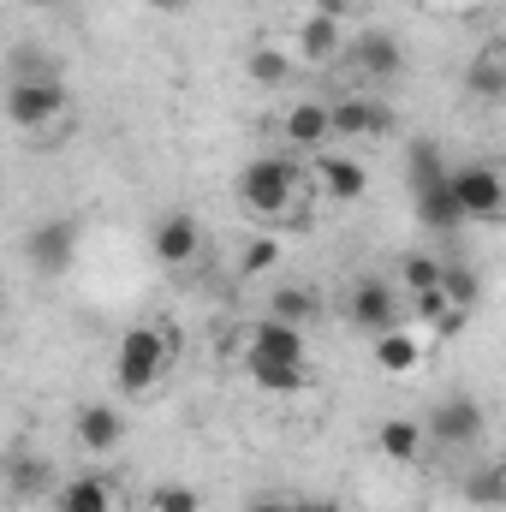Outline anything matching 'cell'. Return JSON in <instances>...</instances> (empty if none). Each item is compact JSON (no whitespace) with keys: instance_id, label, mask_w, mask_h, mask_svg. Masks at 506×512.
Here are the masks:
<instances>
[{"instance_id":"6da1fadb","label":"cell","mask_w":506,"mask_h":512,"mask_svg":"<svg viewBox=\"0 0 506 512\" xmlns=\"http://www.w3.org/2000/svg\"><path fill=\"white\" fill-rule=\"evenodd\" d=\"M239 203L256 221H298L310 203V173L292 155H256L239 167Z\"/></svg>"},{"instance_id":"7a4b0ae2","label":"cell","mask_w":506,"mask_h":512,"mask_svg":"<svg viewBox=\"0 0 506 512\" xmlns=\"http://www.w3.org/2000/svg\"><path fill=\"white\" fill-rule=\"evenodd\" d=\"M179 352H185V334L167 328V322H137V328H126V340L114 346V382H120V393H149V387L173 370Z\"/></svg>"},{"instance_id":"3957f363","label":"cell","mask_w":506,"mask_h":512,"mask_svg":"<svg viewBox=\"0 0 506 512\" xmlns=\"http://www.w3.org/2000/svg\"><path fill=\"white\" fill-rule=\"evenodd\" d=\"M405 185H411V209L429 233H459V209H453V191H447V161H441V143L417 137L411 143V161H405Z\"/></svg>"},{"instance_id":"277c9868","label":"cell","mask_w":506,"mask_h":512,"mask_svg":"<svg viewBox=\"0 0 506 512\" xmlns=\"http://www.w3.org/2000/svg\"><path fill=\"white\" fill-rule=\"evenodd\" d=\"M72 114V90L60 72H42V78H12L6 84V120L18 131H48Z\"/></svg>"},{"instance_id":"5b68a950","label":"cell","mask_w":506,"mask_h":512,"mask_svg":"<svg viewBox=\"0 0 506 512\" xmlns=\"http://www.w3.org/2000/svg\"><path fill=\"white\" fill-rule=\"evenodd\" d=\"M78 245H84V221L78 215H42L30 233H24V256L42 280H60L72 262H78Z\"/></svg>"},{"instance_id":"8992f818","label":"cell","mask_w":506,"mask_h":512,"mask_svg":"<svg viewBox=\"0 0 506 512\" xmlns=\"http://www.w3.org/2000/svg\"><path fill=\"white\" fill-rule=\"evenodd\" d=\"M447 191H453V209L459 221H501L506 215V185L489 161H465V167H447Z\"/></svg>"},{"instance_id":"52a82bcc","label":"cell","mask_w":506,"mask_h":512,"mask_svg":"<svg viewBox=\"0 0 506 512\" xmlns=\"http://www.w3.org/2000/svg\"><path fill=\"white\" fill-rule=\"evenodd\" d=\"M483 429H489L483 399H477V393H447V399L429 411L423 441H429V447H477V441H483Z\"/></svg>"},{"instance_id":"ba28073f","label":"cell","mask_w":506,"mask_h":512,"mask_svg":"<svg viewBox=\"0 0 506 512\" xmlns=\"http://www.w3.org/2000/svg\"><path fill=\"white\" fill-rule=\"evenodd\" d=\"M54 489H60V465L42 453V447H12L6 453V465H0V495L6 501H54Z\"/></svg>"},{"instance_id":"9c48e42d","label":"cell","mask_w":506,"mask_h":512,"mask_svg":"<svg viewBox=\"0 0 506 512\" xmlns=\"http://www.w3.org/2000/svg\"><path fill=\"white\" fill-rule=\"evenodd\" d=\"M340 60H352V72L364 78V84H393V78H405V42L393 36V30H364V36H352L346 48H340Z\"/></svg>"},{"instance_id":"30bf717a","label":"cell","mask_w":506,"mask_h":512,"mask_svg":"<svg viewBox=\"0 0 506 512\" xmlns=\"http://www.w3.org/2000/svg\"><path fill=\"white\" fill-rule=\"evenodd\" d=\"M149 256H155L161 268H191V262L203 256V227H197V215H191V209H161L155 227H149Z\"/></svg>"},{"instance_id":"8fae6325","label":"cell","mask_w":506,"mask_h":512,"mask_svg":"<svg viewBox=\"0 0 506 512\" xmlns=\"http://www.w3.org/2000/svg\"><path fill=\"white\" fill-rule=\"evenodd\" d=\"M310 191L328 197V203H358L370 191V167L358 155H340V149H316L310 155Z\"/></svg>"},{"instance_id":"7c38bea8","label":"cell","mask_w":506,"mask_h":512,"mask_svg":"<svg viewBox=\"0 0 506 512\" xmlns=\"http://www.w3.org/2000/svg\"><path fill=\"white\" fill-rule=\"evenodd\" d=\"M72 441H78L84 453H96V459L120 453V447H126V411L108 405V399L78 405V411H72Z\"/></svg>"},{"instance_id":"4fadbf2b","label":"cell","mask_w":506,"mask_h":512,"mask_svg":"<svg viewBox=\"0 0 506 512\" xmlns=\"http://www.w3.org/2000/svg\"><path fill=\"white\" fill-rule=\"evenodd\" d=\"M328 120H334V137H387L393 131V108L370 96V90H352L340 102H328Z\"/></svg>"},{"instance_id":"5bb4252c","label":"cell","mask_w":506,"mask_h":512,"mask_svg":"<svg viewBox=\"0 0 506 512\" xmlns=\"http://www.w3.org/2000/svg\"><path fill=\"white\" fill-rule=\"evenodd\" d=\"M346 316H352V328L358 334H387V328H399V292L387 286V280H358L352 286V298H346Z\"/></svg>"},{"instance_id":"9a60e30c","label":"cell","mask_w":506,"mask_h":512,"mask_svg":"<svg viewBox=\"0 0 506 512\" xmlns=\"http://www.w3.org/2000/svg\"><path fill=\"white\" fill-rule=\"evenodd\" d=\"M54 512H126V489L102 471H84L54 489Z\"/></svg>"},{"instance_id":"2e32d148","label":"cell","mask_w":506,"mask_h":512,"mask_svg":"<svg viewBox=\"0 0 506 512\" xmlns=\"http://www.w3.org/2000/svg\"><path fill=\"white\" fill-rule=\"evenodd\" d=\"M245 364H310L304 352V328H286V322H256L251 340H245Z\"/></svg>"},{"instance_id":"e0dca14e","label":"cell","mask_w":506,"mask_h":512,"mask_svg":"<svg viewBox=\"0 0 506 512\" xmlns=\"http://www.w3.org/2000/svg\"><path fill=\"white\" fill-rule=\"evenodd\" d=\"M340 48H346V30H340V18L316 6V12L298 24V60H304V66H334V60H340Z\"/></svg>"},{"instance_id":"ac0fdd59","label":"cell","mask_w":506,"mask_h":512,"mask_svg":"<svg viewBox=\"0 0 506 512\" xmlns=\"http://www.w3.org/2000/svg\"><path fill=\"white\" fill-rule=\"evenodd\" d=\"M286 143L298 149V155H316V149H328V137H334V120H328V102H292L286 108Z\"/></svg>"},{"instance_id":"d6986e66","label":"cell","mask_w":506,"mask_h":512,"mask_svg":"<svg viewBox=\"0 0 506 512\" xmlns=\"http://www.w3.org/2000/svg\"><path fill=\"white\" fill-rule=\"evenodd\" d=\"M423 423L417 417H381V429H376V453L387 459V465H417L423 459Z\"/></svg>"},{"instance_id":"ffe728a7","label":"cell","mask_w":506,"mask_h":512,"mask_svg":"<svg viewBox=\"0 0 506 512\" xmlns=\"http://www.w3.org/2000/svg\"><path fill=\"white\" fill-rule=\"evenodd\" d=\"M268 322L310 328V322H322V298H316L310 286H274V292H268Z\"/></svg>"},{"instance_id":"44dd1931","label":"cell","mask_w":506,"mask_h":512,"mask_svg":"<svg viewBox=\"0 0 506 512\" xmlns=\"http://www.w3.org/2000/svg\"><path fill=\"white\" fill-rule=\"evenodd\" d=\"M423 364V334H411V328H387L376 334V370L387 376H411Z\"/></svg>"},{"instance_id":"7402d4cb","label":"cell","mask_w":506,"mask_h":512,"mask_svg":"<svg viewBox=\"0 0 506 512\" xmlns=\"http://www.w3.org/2000/svg\"><path fill=\"white\" fill-rule=\"evenodd\" d=\"M441 298L471 316V310L483 304V274H477L471 262H441Z\"/></svg>"},{"instance_id":"603a6c76","label":"cell","mask_w":506,"mask_h":512,"mask_svg":"<svg viewBox=\"0 0 506 512\" xmlns=\"http://www.w3.org/2000/svg\"><path fill=\"white\" fill-rule=\"evenodd\" d=\"M292 72H298V60H292L286 48H274V42L251 48V60H245V78H251L256 90H280V84H286Z\"/></svg>"},{"instance_id":"cb8c5ba5","label":"cell","mask_w":506,"mask_h":512,"mask_svg":"<svg viewBox=\"0 0 506 512\" xmlns=\"http://www.w3.org/2000/svg\"><path fill=\"white\" fill-rule=\"evenodd\" d=\"M245 370H251V382L262 393H304V387L316 382L310 364H245Z\"/></svg>"},{"instance_id":"d4e9b609","label":"cell","mask_w":506,"mask_h":512,"mask_svg":"<svg viewBox=\"0 0 506 512\" xmlns=\"http://www.w3.org/2000/svg\"><path fill=\"white\" fill-rule=\"evenodd\" d=\"M506 54H501V42H495V48H483V54H477V66H471V90H477V96H489V102H501L506 96V66H501Z\"/></svg>"},{"instance_id":"484cf974","label":"cell","mask_w":506,"mask_h":512,"mask_svg":"<svg viewBox=\"0 0 506 512\" xmlns=\"http://www.w3.org/2000/svg\"><path fill=\"white\" fill-rule=\"evenodd\" d=\"M471 507H483V512H495L501 507V495H506V477H501V465H483V471H471L465 477V489H459Z\"/></svg>"},{"instance_id":"4316f807","label":"cell","mask_w":506,"mask_h":512,"mask_svg":"<svg viewBox=\"0 0 506 512\" xmlns=\"http://www.w3.org/2000/svg\"><path fill=\"white\" fill-rule=\"evenodd\" d=\"M399 280H405V292H411V298H417V292H435V286H441V256H405V262H399Z\"/></svg>"},{"instance_id":"83f0119b","label":"cell","mask_w":506,"mask_h":512,"mask_svg":"<svg viewBox=\"0 0 506 512\" xmlns=\"http://www.w3.org/2000/svg\"><path fill=\"white\" fill-rule=\"evenodd\" d=\"M149 512H203V495L191 483H155L149 489Z\"/></svg>"},{"instance_id":"f1b7e54d","label":"cell","mask_w":506,"mask_h":512,"mask_svg":"<svg viewBox=\"0 0 506 512\" xmlns=\"http://www.w3.org/2000/svg\"><path fill=\"white\" fill-rule=\"evenodd\" d=\"M280 262V245L274 239H251L245 245V274H262V268H274Z\"/></svg>"},{"instance_id":"f546056e","label":"cell","mask_w":506,"mask_h":512,"mask_svg":"<svg viewBox=\"0 0 506 512\" xmlns=\"http://www.w3.org/2000/svg\"><path fill=\"white\" fill-rule=\"evenodd\" d=\"M245 512H298V501H286V495H256Z\"/></svg>"},{"instance_id":"4dcf8cb0","label":"cell","mask_w":506,"mask_h":512,"mask_svg":"<svg viewBox=\"0 0 506 512\" xmlns=\"http://www.w3.org/2000/svg\"><path fill=\"white\" fill-rule=\"evenodd\" d=\"M143 6H149V12H161V18H179L191 0H143Z\"/></svg>"},{"instance_id":"1f68e13d","label":"cell","mask_w":506,"mask_h":512,"mask_svg":"<svg viewBox=\"0 0 506 512\" xmlns=\"http://www.w3.org/2000/svg\"><path fill=\"white\" fill-rule=\"evenodd\" d=\"M298 512H340L334 501H298Z\"/></svg>"}]
</instances>
